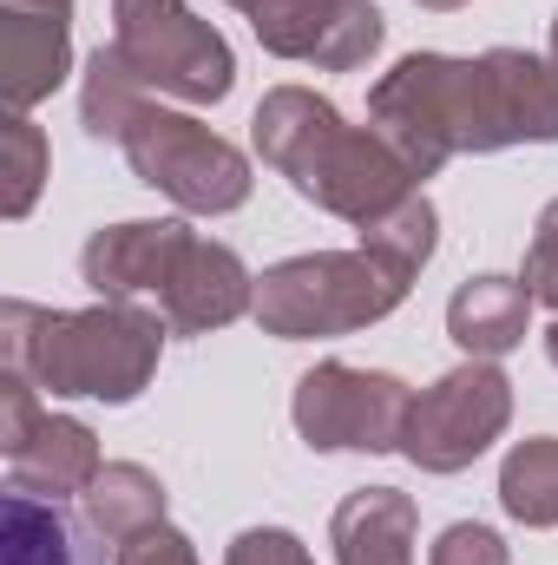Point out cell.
<instances>
[{"instance_id":"6da1fadb","label":"cell","mask_w":558,"mask_h":565,"mask_svg":"<svg viewBox=\"0 0 558 565\" xmlns=\"http://www.w3.org/2000/svg\"><path fill=\"white\" fill-rule=\"evenodd\" d=\"M375 132L395 145L415 178H433L460 151H506V145L558 139V60H533L493 46L480 60L408 53L368 93Z\"/></svg>"},{"instance_id":"7a4b0ae2","label":"cell","mask_w":558,"mask_h":565,"mask_svg":"<svg viewBox=\"0 0 558 565\" xmlns=\"http://www.w3.org/2000/svg\"><path fill=\"white\" fill-rule=\"evenodd\" d=\"M250 126H257L264 164H277L282 178L296 184V198L348 217L355 231L420 191L415 164L375 126H342V113L329 99H315L309 86H277L257 106Z\"/></svg>"},{"instance_id":"3957f363","label":"cell","mask_w":558,"mask_h":565,"mask_svg":"<svg viewBox=\"0 0 558 565\" xmlns=\"http://www.w3.org/2000/svg\"><path fill=\"white\" fill-rule=\"evenodd\" d=\"M164 316L139 302H99V309H0V355L13 375L53 395H93V402H132L164 349Z\"/></svg>"},{"instance_id":"277c9868","label":"cell","mask_w":558,"mask_h":565,"mask_svg":"<svg viewBox=\"0 0 558 565\" xmlns=\"http://www.w3.org/2000/svg\"><path fill=\"white\" fill-rule=\"evenodd\" d=\"M415 270L382 257V250H315V257H289L257 282V322L264 335L282 342H309V335H348L368 329L382 316H395L408 302Z\"/></svg>"},{"instance_id":"5b68a950","label":"cell","mask_w":558,"mask_h":565,"mask_svg":"<svg viewBox=\"0 0 558 565\" xmlns=\"http://www.w3.org/2000/svg\"><path fill=\"white\" fill-rule=\"evenodd\" d=\"M112 53L144 93H171L191 106H217L237 79L224 33L184 0H112Z\"/></svg>"},{"instance_id":"8992f818","label":"cell","mask_w":558,"mask_h":565,"mask_svg":"<svg viewBox=\"0 0 558 565\" xmlns=\"http://www.w3.org/2000/svg\"><path fill=\"white\" fill-rule=\"evenodd\" d=\"M126 164L139 171L151 191H164L178 211H197V217H217V211H237L250 198V158L230 139H217L211 126L184 119V113H164L144 99L139 113L126 119L119 132Z\"/></svg>"},{"instance_id":"52a82bcc","label":"cell","mask_w":558,"mask_h":565,"mask_svg":"<svg viewBox=\"0 0 558 565\" xmlns=\"http://www.w3.org/2000/svg\"><path fill=\"white\" fill-rule=\"evenodd\" d=\"M506 422H513V388L493 362L473 355L415 395L408 427H401V454L427 473H460L506 434Z\"/></svg>"},{"instance_id":"ba28073f","label":"cell","mask_w":558,"mask_h":565,"mask_svg":"<svg viewBox=\"0 0 558 565\" xmlns=\"http://www.w3.org/2000/svg\"><path fill=\"white\" fill-rule=\"evenodd\" d=\"M415 395L382 375V369H348V362H322L296 382V434L322 454L355 447V454H395L401 427H408Z\"/></svg>"},{"instance_id":"9c48e42d","label":"cell","mask_w":558,"mask_h":565,"mask_svg":"<svg viewBox=\"0 0 558 565\" xmlns=\"http://www.w3.org/2000/svg\"><path fill=\"white\" fill-rule=\"evenodd\" d=\"M244 13L277 60H302L322 73H355L388 33L368 0H250Z\"/></svg>"},{"instance_id":"30bf717a","label":"cell","mask_w":558,"mask_h":565,"mask_svg":"<svg viewBox=\"0 0 558 565\" xmlns=\"http://www.w3.org/2000/svg\"><path fill=\"white\" fill-rule=\"evenodd\" d=\"M191 244H197V231H184V224H119L79 250V270L106 302H139V296L164 302Z\"/></svg>"},{"instance_id":"8fae6325","label":"cell","mask_w":558,"mask_h":565,"mask_svg":"<svg viewBox=\"0 0 558 565\" xmlns=\"http://www.w3.org/2000/svg\"><path fill=\"white\" fill-rule=\"evenodd\" d=\"M73 7H33V0H0V93L13 113L40 106L66 66H73Z\"/></svg>"},{"instance_id":"7c38bea8","label":"cell","mask_w":558,"mask_h":565,"mask_svg":"<svg viewBox=\"0 0 558 565\" xmlns=\"http://www.w3.org/2000/svg\"><path fill=\"white\" fill-rule=\"evenodd\" d=\"M244 309H257V282H250L237 250H224L211 237L191 244V257H184V270L171 282V296L158 302V316H164L171 335H211V329L237 322Z\"/></svg>"},{"instance_id":"4fadbf2b","label":"cell","mask_w":558,"mask_h":565,"mask_svg":"<svg viewBox=\"0 0 558 565\" xmlns=\"http://www.w3.org/2000/svg\"><path fill=\"white\" fill-rule=\"evenodd\" d=\"M99 440L86 422H66V415H40V427L7 447V487L20 493H40V500H66V493H86L99 480Z\"/></svg>"},{"instance_id":"5bb4252c","label":"cell","mask_w":558,"mask_h":565,"mask_svg":"<svg viewBox=\"0 0 558 565\" xmlns=\"http://www.w3.org/2000/svg\"><path fill=\"white\" fill-rule=\"evenodd\" d=\"M7 565H106V533L79 513H66L60 500L20 493L7 487Z\"/></svg>"},{"instance_id":"9a60e30c","label":"cell","mask_w":558,"mask_h":565,"mask_svg":"<svg viewBox=\"0 0 558 565\" xmlns=\"http://www.w3.org/2000/svg\"><path fill=\"white\" fill-rule=\"evenodd\" d=\"M329 533L342 565H415V500L395 487H362L335 507Z\"/></svg>"},{"instance_id":"2e32d148","label":"cell","mask_w":558,"mask_h":565,"mask_svg":"<svg viewBox=\"0 0 558 565\" xmlns=\"http://www.w3.org/2000/svg\"><path fill=\"white\" fill-rule=\"evenodd\" d=\"M526 316H533V289L519 277H473V282H460L453 302H447L453 342L466 355H480V362L519 349L526 342Z\"/></svg>"},{"instance_id":"e0dca14e","label":"cell","mask_w":558,"mask_h":565,"mask_svg":"<svg viewBox=\"0 0 558 565\" xmlns=\"http://www.w3.org/2000/svg\"><path fill=\"white\" fill-rule=\"evenodd\" d=\"M86 520L106 533V540H139L151 526H164V487L132 467V460H112V467H99V480L86 487Z\"/></svg>"},{"instance_id":"ac0fdd59","label":"cell","mask_w":558,"mask_h":565,"mask_svg":"<svg viewBox=\"0 0 558 565\" xmlns=\"http://www.w3.org/2000/svg\"><path fill=\"white\" fill-rule=\"evenodd\" d=\"M500 500L519 526H558V440H519L500 467Z\"/></svg>"},{"instance_id":"d6986e66","label":"cell","mask_w":558,"mask_h":565,"mask_svg":"<svg viewBox=\"0 0 558 565\" xmlns=\"http://www.w3.org/2000/svg\"><path fill=\"white\" fill-rule=\"evenodd\" d=\"M139 106H144V86L126 73V60H119L112 46H99V53L86 60V93H79L86 132H93V139H119Z\"/></svg>"},{"instance_id":"ffe728a7","label":"cell","mask_w":558,"mask_h":565,"mask_svg":"<svg viewBox=\"0 0 558 565\" xmlns=\"http://www.w3.org/2000/svg\"><path fill=\"white\" fill-rule=\"evenodd\" d=\"M0 178H7L0 211H7V217H26L33 198H40V178H46V139H40V126H33L26 113H13V119L0 126Z\"/></svg>"},{"instance_id":"44dd1931","label":"cell","mask_w":558,"mask_h":565,"mask_svg":"<svg viewBox=\"0 0 558 565\" xmlns=\"http://www.w3.org/2000/svg\"><path fill=\"white\" fill-rule=\"evenodd\" d=\"M362 244L382 250V257H395V264H408V270H420L433 257V204L420 191L401 198L395 211H382L375 224H362Z\"/></svg>"},{"instance_id":"7402d4cb","label":"cell","mask_w":558,"mask_h":565,"mask_svg":"<svg viewBox=\"0 0 558 565\" xmlns=\"http://www.w3.org/2000/svg\"><path fill=\"white\" fill-rule=\"evenodd\" d=\"M526 289H533V302H546L558 309V198L539 211V231H533V250H526Z\"/></svg>"},{"instance_id":"603a6c76","label":"cell","mask_w":558,"mask_h":565,"mask_svg":"<svg viewBox=\"0 0 558 565\" xmlns=\"http://www.w3.org/2000/svg\"><path fill=\"white\" fill-rule=\"evenodd\" d=\"M427 565H506V540L493 533V526H447L440 540H433V553Z\"/></svg>"},{"instance_id":"cb8c5ba5","label":"cell","mask_w":558,"mask_h":565,"mask_svg":"<svg viewBox=\"0 0 558 565\" xmlns=\"http://www.w3.org/2000/svg\"><path fill=\"white\" fill-rule=\"evenodd\" d=\"M224 565H315V559L302 553L296 533H282V526H250V533H237V546L224 553Z\"/></svg>"},{"instance_id":"d4e9b609","label":"cell","mask_w":558,"mask_h":565,"mask_svg":"<svg viewBox=\"0 0 558 565\" xmlns=\"http://www.w3.org/2000/svg\"><path fill=\"white\" fill-rule=\"evenodd\" d=\"M40 415H46V408H40L33 382L7 369V382H0V447H20V440L40 427Z\"/></svg>"},{"instance_id":"484cf974","label":"cell","mask_w":558,"mask_h":565,"mask_svg":"<svg viewBox=\"0 0 558 565\" xmlns=\"http://www.w3.org/2000/svg\"><path fill=\"white\" fill-rule=\"evenodd\" d=\"M119 565H197V553H191V540H184V533L151 526V533H139V540H126V546H119Z\"/></svg>"},{"instance_id":"4316f807","label":"cell","mask_w":558,"mask_h":565,"mask_svg":"<svg viewBox=\"0 0 558 565\" xmlns=\"http://www.w3.org/2000/svg\"><path fill=\"white\" fill-rule=\"evenodd\" d=\"M420 7H433V13H453V7H466V0H420Z\"/></svg>"},{"instance_id":"83f0119b","label":"cell","mask_w":558,"mask_h":565,"mask_svg":"<svg viewBox=\"0 0 558 565\" xmlns=\"http://www.w3.org/2000/svg\"><path fill=\"white\" fill-rule=\"evenodd\" d=\"M546 355H552V369H558V322L546 329Z\"/></svg>"},{"instance_id":"f1b7e54d","label":"cell","mask_w":558,"mask_h":565,"mask_svg":"<svg viewBox=\"0 0 558 565\" xmlns=\"http://www.w3.org/2000/svg\"><path fill=\"white\" fill-rule=\"evenodd\" d=\"M33 7H73V0H33Z\"/></svg>"},{"instance_id":"f546056e","label":"cell","mask_w":558,"mask_h":565,"mask_svg":"<svg viewBox=\"0 0 558 565\" xmlns=\"http://www.w3.org/2000/svg\"><path fill=\"white\" fill-rule=\"evenodd\" d=\"M552 60H558V20H552Z\"/></svg>"},{"instance_id":"4dcf8cb0","label":"cell","mask_w":558,"mask_h":565,"mask_svg":"<svg viewBox=\"0 0 558 565\" xmlns=\"http://www.w3.org/2000/svg\"><path fill=\"white\" fill-rule=\"evenodd\" d=\"M230 7H250V0H230Z\"/></svg>"}]
</instances>
